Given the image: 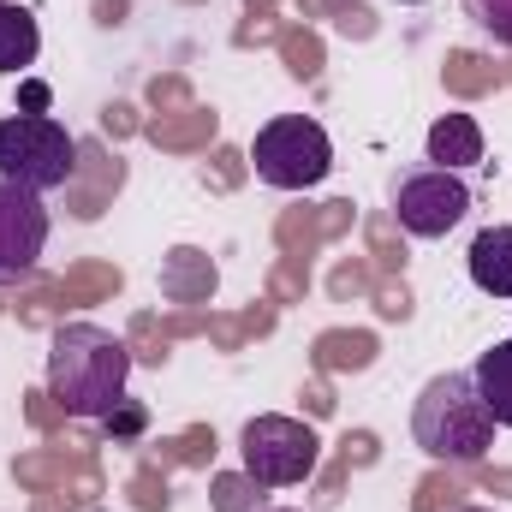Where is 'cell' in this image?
Instances as JSON below:
<instances>
[{
	"mask_svg": "<svg viewBox=\"0 0 512 512\" xmlns=\"http://www.w3.org/2000/svg\"><path fill=\"white\" fill-rule=\"evenodd\" d=\"M102 423H108V435H114V441H137V435L149 429V411H143L137 399H120V405H114Z\"/></svg>",
	"mask_w": 512,
	"mask_h": 512,
	"instance_id": "cell-14",
	"label": "cell"
},
{
	"mask_svg": "<svg viewBox=\"0 0 512 512\" xmlns=\"http://www.w3.org/2000/svg\"><path fill=\"white\" fill-rule=\"evenodd\" d=\"M387 203H393V221L411 233V239H447L465 215H471V185L447 167H405L393 173L387 185Z\"/></svg>",
	"mask_w": 512,
	"mask_h": 512,
	"instance_id": "cell-6",
	"label": "cell"
},
{
	"mask_svg": "<svg viewBox=\"0 0 512 512\" xmlns=\"http://www.w3.org/2000/svg\"><path fill=\"white\" fill-rule=\"evenodd\" d=\"M399 6H423V0H399Z\"/></svg>",
	"mask_w": 512,
	"mask_h": 512,
	"instance_id": "cell-18",
	"label": "cell"
},
{
	"mask_svg": "<svg viewBox=\"0 0 512 512\" xmlns=\"http://www.w3.org/2000/svg\"><path fill=\"white\" fill-rule=\"evenodd\" d=\"M161 292H167V298H179V304L209 298V292H215V268H209L197 251H173V256H167V268H161Z\"/></svg>",
	"mask_w": 512,
	"mask_h": 512,
	"instance_id": "cell-12",
	"label": "cell"
},
{
	"mask_svg": "<svg viewBox=\"0 0 512 512\" xmlns=\"http://www.w3.org/2000/svg\"><path fill=\"white\" fill-rule=\"evenodd\" d=\"M459 6L495 48H512V0H459Z\"/></svg>",
	"mask_w": 512,
	"mask_h": 512,
	"instance_id": "cell-13",
	"label": "cell"
},
{
	"mask_svg": "<svg viewBox=\"0 0 512 512\" xmlns=\"http://www.w3.org/2000/svg\"><path fill=\"white\" fill-rule=\"evenodd\" d=\"M239 453H245V477H251L256 489H298V483L316 471L322 441H316L310 423L280 417V411H262V417L245 423Z\"/></svg>",
	"mask_w": 512,
	"mask_h": 512,
	"instance_id": "cell-5",
	"label": "cell"
},
{
	"mask_svg": "<svg viewBox=\"0 0 512 512\" xmlns=\"http://www.w3.org/2000/svg\"><path fill=\"white\" fill-rule=\"evenodd\" d=\"M495 429H501V423L489 417L477 382L459 376V370L423 382L417 405H411V441H417L429 459H441V465H477V459H489Z\"/></svg>",
	"mask_w": 512,
	"mask_h": 512,
	"instance_id": "cell-2",
	"label": "cell"
},
{
	"mask_svg": "<svg viewBox=\"0 0 512 512\" xmlns=\"http://www.w3.org/2000/svg\"><path fill=\"white\" fill-rule=\"evenodd\" d=\"M459 512H495V507H459Z\"/></svg>",
	"mask_w": 512,
	"mask_h": 512,
	"instance_id": "cell-16",
	"label": "cell"
},
{
	"mask_svg": "<svg viewBox=\"0 0 512 512\" xmlns=\"http://www.w3.org/2000/svg\"><path fill=\"white\" fill-rule=\"evenodd\" d=\"M78 173V137L54 114H6L0 120V179L36 197L60 191Z\"/></svg>",
	"mask_w": 512,
	"mask_h": 512,
	"instance_id": "cell-3",
	"label": "cell"
},
{
	"mask_svg": "<svg viewBox=\"0 0 512 512\" xmlns=\"http://www.w3.org/2000/svg\"><path fill=\"white\" fill-rule=\"evenodd\" d=\"M131 382V352L126 340H114L96 322H66L48 340V399L66 417H90L102 423Z\"/></svg>",
	"mask_w": 512,
	"mask_h": 512,
	"instance_id": "cell-1",
	"label": "cell"
},
{
	"mask_svg": "<svg viewBox=\"0 0 512 512\" xmlns=\"http://www.w3.org/2000/svg\"><path fill=\"white\" fill-rule=\"evenodd\" d=\"M251 167L274 191H316L334 173V137L310 114H274L251 137Z\"/></svg>",
	"mask_w": 512,
	"mask_h": 512,
	"instance_id": "cell-4",
	"label": "cell"
},
{
	"mask_svg": "<svg viewBox=\"0 0 512 512\" xmlns=\"http://www.w3.org/2000/svg\"><path fill=\"white\" fill-rule=\"evenodd\" d=\"M465 268H471V286L477 292H489V298H512V227H483L477 239H471V256H465Z\"/></svg>",
	"mask_w": 512,
	"mask_h": 512,
	"instance_id": "cell-9",
	"label": "cell"
},
{
	"mask_svg": "<svg viewBox=\"0 0 512 512\" xmlns=\"http://www.w3.org/2000/svg\"><path fill=\"white\" fill-rule=\"evenodd\" d=\"M471 382H477V393H483L489 417H495L501 429H512V340H495V346L477 358Z\"/></svg>",
	"mask_w": 512,
	"mask_h": 512,
	"instance_id": "cell-11",
	"label": "cell"
},
{
	"mask_svg": "<svg viewBox=\"0 0 512 512\" xmlns=\"http://www.w3.org/2000/svg\"><path fill=\"white\" fill-rule=\"evenodd\" d=\"M423 149H429V167L465 173V167L483 161V126H477L471 114H441V120L429 126V137H423Z\"/></svg>",
	"mask_w": 512,
	"mask_h": 512,
	"instance_id": "cell-8",
	"label": "cell"
},
{
	"mask_svg": "<svg viewBox=\"0 0 512 512\" xmlns=\"http://www.w3.org/2000/svg\"><path fill=\"white\" fill-rule=\"evenodd\" d=\"M251 477H215V507L221 512H251Z\"/></svg>",
	"mask_w": 512,
	"mask_h": 512,
	"instance_id": "cell-15",
	"label": "cell"
},
{
	"mask_svg": "<svg viewBox=\"0 0 512 512\" xmlns=\"http://www.w3.org/2000/svg\"><path fill=\"white\" fill-rule=\"evenodd\" d=\"M36 54H42L36 12L18 0H0V78H18L24 66H36Z\"/></svg>",
	"mask_w": 512,
	"mask_h": 512,
	"instance_id": "cell-10",
	"label": "cell"
},
{
	"mask_svg": "<svg viewBox=\"0 0 512 512\" xmlns=\"http://www.w3.org/2000/svg\"><path fill=\"white\" fill-rule=\"evenodd\" d=\"M42 251H48V203L0 179V286L30 280Z\"/></svg>",
	"mask_w": 512,
	"mask_h": 512,
	"instance_id": "cell-7",
	"label": "cell"
},
{
	"mask_svg": "<svg viewBox=\"0 0 512 512\" xmlns=\"http://www.w3.org/2000/svg\"><path fill=\"white\" fill-rule=\"evenodd\" d=\"M262 512H292V507H262Z\"/></svg>",
	"mask_w": 512,
	"mask_h": 512,
	"instance_id": "cell-17",
	"label": "cell"
}]
</instances>
